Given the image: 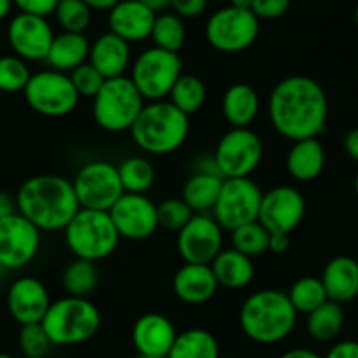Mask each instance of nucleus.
<instances>
[{
	"instance_id": "ea45409f",
	"label": "nucleus",
	"mask_w": 358,
	"mask_h": 358,
	"mask_svg": "<svg viewBox=\"0 0 358 358\" xmlns=\"http://www.w3.org/2000/svg\"><path fill=\"white\" fill-rule=\"evenodd\" d=\"M18 344L25 358H46V355L50 353V348L53 346L41 323L22 325Z\"/></svg>"
},
{
	"instance_id": "cd10ccee",
	"label": "nucleus",
	"mask_w": 358,
	"mask_h": 358,
	"mask_svg": "<svg viewBox=\"0 0 358 358\" xmlns=\"http://www.w3.org/2000/svg\"><path fill=\"white\" fill-rule=\"evenodd\" d=\"M223 116L232 129L250 127L260 109V97L246 83H236L223 95Z\"/></svg>"
},
{
	"instance_id": "aec40b11",
	"label": "nucleus",
	"mask_w": 358,
	"mask_h": 358,
	"mask_svg": "<svg viewBox=\"0 0 358 358\" xmlns=\"http://www.w3.org/2000/svg\"><path fill=\"white\" fill-rule=\"evenodd\" d=\"M157 13L139 0H120L109 9V32L116 34L127 43H141L151 37Z\"/></svg>"
},
{
	"instance_id": "0eeeda50",
	"label": "nucleus",
	"mask_w": 358,
	"mask_h": 358,
	"mask_svg": "<svg viewBox=\"0 0 358 358\" xmlns=\"http://www.w3.org/2000/svg\"><path fill=\"white\" fill-rule=\"evenodd\" d=\"M144 106V97L132 79L127 76L113 78L94 97V120L106 132H130Z\"/></svg>"
},
{
	"instance_id": "20e7f679",
	"label": "nucleus",
	"mask_w": 358,
	"mask_h": 358,
	"mask_svg": "<svg viewBox=\"0 0 358 358\" xmlns=\"http://www.w3.org/2000/svg\"><path fill=\"white\" fill-rule=\"evenodd\" d=\"M190 116L179 111L171 101H155L143 108L130 129L139 150L150 155H171L183 146L190 132Z\"/></svg>"
},
{
	"instance_id": "58836bf2",
	"label": "nucleus",
	"mask_w": 358,
	"mask_h": 358,
	"mask_svg": "<svg viewBox=\"0 0 358 358\" xmlns=\"http://www.w3.org/2000/svg\"><path fill=\"white\" fill-rule=\"evenodd\" d=\"M92 11L85 0H60L55 16L64 32L85 34L92 23Z\"/></svg>"
},
{
	"instance_id": "5fc2aeb1",
	"label": "nucleus",
	"mask_w": 358,
	"mask_h": 358,
	"mask_svg": "<svg viewBox=\"0 0 358 358\" xmlns=\"http://www.w3.org/2000/svg\"><path fill=\"white\" fill-rule=\"evenodd\" d=\"M13 6H15L13 4V0H0V22L4 18H8Z\"/></svg>"
},
{
	"instance_id": "4be33fe9",
	"label": "nucleus",
	"mask_w": 358,
	"mask_h": 358,
	"mask_svg": "<svg viewBox=\"0 0 358 358\" xmlns=\"http://www.w3.org/2000/svg\"><path fill=\"white\" fill-rule=\"evenodd\" d=\"M220 285L216 281L211 265L185 264L178 268L172 280V292L185 304H206L215 297Z\"/></svg>"
},
{
	"instance_id": "bf43d9fd",
	"label": "nucleus",
	"mask_w": 358,
	"mask_h": 358,
	"mask_svg": "<svg viewBox=\"0 0 358 358\" xmlns=\"http://www.w3.org/2000/svg\"><path fill=\"white\" fill-rule=\"evenodd\" d=\"M0 358H15V357H11V355L8 353H0Z\"/></svg>"
},
{
	"instance_id": "864d4df0",
	"label": "nucleus",
	"mask_w": 358,
	"mask_h": 358,
	"mask_svg": "<svg viewBox=\"0 0 358 358\" xmlns=\"http://www.w3.org/2000/svg\"><path fill=\"white\" fill-rule=\"evenodd\" d=\"M144 6L151 9L153 13L160 15V13H165V9L171 8V0H139Z\"/></svg>"
},
{
	"instance_id": "412c9836",
	"label": "nucleus",
	"mask_w": 358,
	"mask_h": 358,
	"mask_svg": "<svg viewBox=\"0 0 358 358\" xmlns=\"http://www.w3.org/2000/svg\"><path fill=\"white\" fill-rule=\"evenodd\" d=\"M176 337L174 323L160 313H146L134 323L132 343L139 355L167 357Z\"/></svg>"
},
{
	"instance_id": "5701e85b",
	"label": "nucleus",
	"mask_w": 358,
	"mask_h": 358,
	"mask_svg": "<svg viewBox=\"0 0 358 358\" xmlns=\"http://www.w3.org/2000/svg\"><path fill=\"white\" fill-rule=\"evenodd\" d=\"M132 53L130 44L113 32H106L90 46L88 62L104 76L106 79L122 78L129 71Z\"/></svg>"
},
{
	"instance_id": "603ef678",
	"label": "nucleus",
	"mask_w": 358,
	"mask_h": 358,
	"mask_svg": "<svg viewBox=\"0 0 358 358\" xmlns=\"http://www.w3.org/2000/svg\"><path fill=\"white\" fill-rule=\"evenodd\" d=\"M85 2L95 11H109L118 4L120 0H85Z\"/></svg>"
},
{
	"instance_id": "473e14b6",
	"label": "nucleus",
	"mask_w": 358,
	"mask_h": 358,
	"mask_svg": "<svg viewBox=\"0 0 358 358\" xmlns=\"http://www.w3.org/2000/svg\"><path fill=\"white\" fill-rule=\"evenodd\" d=\"M208 99V88L206 83L199 76L194 74H181L178 81L172 86L169 101L185 115H195L199 109L204 106Z\"/></svg>"
},
{
	"instance_id": "423d86ee",
	"label": "nucleus",
	"mask_w": 358,
	"mask_h": 358,
	"mask_svg": "<svg viewBox=\"0 0 358 358\" xmlns=\"http://www.w3.org/2000/svg\"><path fill=\"white\" fill-rule=\"evenodd\" d=\"M65 243L76 258L97 264L115 253L120 234L109 211L79 209L78 215L65 227Z\"/></svg>"
},
{
	"instance_id": "8fccbe9b",
	"label": "nucleus",
	"mask_w": 358,
	"mask_h": 358,
	"mask_svg": "<svg viewBox=\"0 0 358 358\" xmlns=\"http://www.w3.org/2000/svg\"><path fill=\"white\" fill-rule=\"evenodd\" d=\"M344 151L348 153V157L358 162V129L350 130L346 134V137H344Z\"/></svg>"
},
{
	"instance_id": "a211bd4d",
	"label": "nucleus",
	"mask_w": 358,
	"mask_h": 358,
	"mask_svg": "<svg viewBox=\"0 0 358 358\" xmlns=\"http://www.w3.org/2000/svg\"><path fill=\"white\" fill-rule=\"evenodd\" d=\"M55 39L53 29L46 18L20 13L8 27V41L16 57L25 62L46 60L51 43Z\"/></svg>"
},
{
	"instance_id": "79ce46f5",
	"label": "nucleus",
	"mask_w": 358,
	"mask_h": 358,
	"mask_svg": "<svg viewBox=\"0 0 358 358\" xmlns=\"http://www.w3.org/2000/svg\"><path fill=\"white\" fill-rule=\"evenodd\" d=\"M69 76H71L72 85H74L79 97H85V99H94L95 95L101 92L104 83L108 81V79H106L104 76L94 67V65L90 64V62L76 67Z\"/></svg>"
},
{
	"instance_id": "9b49d317",
	"label": "nucleus",
	"mask_w": 358,
	"mask_h": 358,
	"mask_svg": "<svg viewBox=\"0 0 358 358\" xmlns=\"http://www.w3.org/2000/svg\"><path fill=\"white\" fill-rule=\"evenodd\" d=\"M72 187L79 206L94 211H109L125 194L118 167L106 160H94L83 165L72 181Z\"/></svg>"
},
{
	"instance_id": "37998d69",
	"label": "nucleus",
	"mask_w": 358,
	"mask_h": 358,
	"mask_svg": "<svg viewBox=\"0 0 358 358\" xmlns=\"http://www.w3.org/2000/svg\"><path fill=\"white\" fill-rule=\"evenodd\" d=\"M292 0H253L251 11L258 20H278L290 9Z\"/></svg>"
},
{
	"instance_id": "de8ad7c7",
	"label": "nucleus",
	"mask_w": 358,
	"mask_h": 358,
	"mask_svg": "<svg viewBox=\"0 0 358 358\" xmlns=\"http://www.w3.org/2000/svg\"><path fill=\"white\" fill-rule=\"evenodd\" d=\"M18 213V204H16V197H13L9 192L0 190V220L8 218V216Z\"/></svg>"
},
{
	"instance_id": "f257e3e1",
	"label": "nucleus",
	"mask_w": 358,
	"mask_h": 358,
	"mask_svg": "<svg viewBox=\"0 0 358 358\" xmlns=\"http://www.w3.org/2000/svg\"><path fill=\"white\" fill-rule=\"evenodd\" d=\"M268 120L288 141L318 137L327 127L329 101L318 81L308 76H290L268 95Z\"/></svg>"
},
{
	"instance_id": "7ed1b4c3",
	"label": "nucleus",
	"mask_w": 358,
	"mask_h": 358,
	"mask_svg": "<svg viewBox=\"0 0 358 358\" xmlns=\"http://www.w3.org/2000/svg\"><path fill=\"white\" fill-rule=\"evenodd\" d=\"M297 315L287 292L258 290L244 301L239 323L244 336L258 344H278L297 325Z\"/></svg>"
},
{
	"instance_id": "72a5a7b5",
	"label": "nucleus",
	"mask_w": 358,
	"mask_h": 358,
	"mask_svg": "<svg viewBox=\"0 0 358 358\" xmlns=\"http://www.w3.org/2000/svg\"><path fill=\"white\" fill-rule=\"evenodd\" d=\"M151 39L157 48L179 53L183 50L185 41H187V27H185L183 18L176 13L157 15L153 30H151Z\"/></svg>"
},
{
	"instance_id": "a18cd8bd",
	"label": "nucleus",
	"mask_w": 358,
	"mask_h": 358,
	"mask_svg": "<svg viewBox=\"0 0 358 358\" xmlns=\"http://www.w3.org/2000/svg\"><path fill=\"white\" fill-rule=\"evenodd\" d=\"M209 0H171V8L181 18H199L208 9Z\"/></svg>"
},
{
	"instance_id": "dca6fc26",
	"label": "nucleus",
	"mask_w": 358,
	"mask_h": 358,
	"mask_svg": "<svg viewBox=\"0 0 358 358\" xmlns=\"http://www.w3.org/2000/svg\"><path fill=\"white\" fill-rule=\"evenodd\" d=\"M306 215V199L297 188L281 185L262 197L258 222L271 234H292Z\"/></svg>"
},
{
	"instance_id": "6e6552de",
	"label": "nucleus",
	"mask_w": 358,
	"mask_h": 358,
	"mask_svg": "<svg viewBox=\"0 0 358 358\" xmlns=\"http://www.w3.org/2000/svg\"><path fill=\"white\" fill-rule=\"evenodd\" d=\"M181 74L183 60L179 58V53L157 46L144 50L130 69V79L144 101L150 102L165 101Z\"/></svg>"
},
{
	"instance_id": "09e8293b",
	"label": "nucleus",
	"mask_w": 358,
	"mask_h": 358,
	"mask_svg": "<svg viewBox=\"0 0 358 358\" xmlns=\"http://www.w3.org/2000/svg\"><path fill=\"white\" fill-rule=\"evenodd\" d=\"M290 234H271L268 237V251L271 253H285L290 248Z\"/></svg>"
},
{
	"instance_id": "f704fd0d",
	"label": "nucleus",
	"mask_w": 358,
	"mask_h": 358,
	"mask_svg": "<svg viewBox=\"0 0 358 358\" xmlns=\"http://www.w3.org/2000/svg\"><path fill=\"white\" fill-rule=\"evenodd\" d=\"M116 167L125 194H146L153 187L155 169L146 158L130 157Z\"/></svg>"
},
{
	"instance_id": "2eb2a0df",
	"label": "nucleus",
	"mask_w": 358,
	"mask_h": 358,
	"mask_svg": "<svg viewBox=\"0 0 358 358\" xmlns=\"http://www.w3.org/2000/svg\"><path fill=\"white\" fill-rule=\"evenodd\" d=\"M223 250V229L215 216L195 213L190 222L179 230L178 251L185 264L211 265Z\"/></svg>"
},
{
	"instance_id": "13d9d810",
	"label": "nucleus",
	"mask_w": 358,
	"mask_h": 358,
	"mask_svg": "<svg viewBox=\"0 0 358 358\" xmlns=\"http://www.w3.org/2000/svg\"><path fill=\"white\" fill-rule=\"evenodd\" d=\"M355 192H357L358 195V174H357V179H355Z\"/></svg>"
},
{
	"instance_id": "c9c22d12",
	"label": "nucleus",
	"mask_w": 358,
	"mask_h": 358,
	"mask_svg": "<svg viewBox=\"0 0 358 358\" xmlns=\"http://www.w3.org/2000/svg\"><path fill=\"white\" fill-rule=\"evenodd\" d=\"M288 299H290L295 311L304 313V315H309L329 301L322 278L315 276H304L295 281L288 292Z\"/></svg>"
},
{
	"instance_id": "f3484780",
	"label": "nucleus",
	"mask_w": 358,
	"mask_h": 358,
	"mask_svg": "<svg viewBox=\"0 0 358 358\" xmlns=\"http://www.w3.org/2000/svg\"><path fill=\"white\" fill-rule=\"evenodd\" d=\"M109 215L123 239H150L158 229L157 204L144 194H123Z\"/></svg>"
},
{
	"instance_id": "393cba45",
	"label": "nucleus",
	"mask_w": 358,
	"mask_h": 358,
	"mask_svg": "<svg viewBox=\"0 0 358 358\" xmlns=\"http://www.w3.org/2000/svg\"><path fill=\"white\" fill-rule=\"evenodd\" d=\"M90 41L85 34L62 32L55 36L46 60L50 69L71 74L76 67L86 64L90 57Z\"/></svg>"
},
{
	"instance_id": "2f4dec72",
	"label": "nucleus",
	"mask_w": 358,
	"mask_h": 358,
	"mask_svg": "<svg viewBox=\"0 0 358 358\" xmlns=\"http://www.w3.org/2000/svg\"><path fill=\"white\" fill-rule=\"evenodd\" d=\"M62 285L67 295L88 299V295L94 294L99 285L97 264L83 260V258H74L62 274Z\"/></svg>"
},
{
	"instance_id": "a878e982",
	"label": "nucleus",
	"mask_w": 358,
	"mask_h": 358,
	"mask_svg": "<svg viewBox=\"0 0 358 358\" xmlns=\"http://www.w3.org/2000/svg\"><path fill=\"white\" fill-rule=\"evenodd\" d=\"M325 167V150L318 137L294 141L287 155L288 174L297 181H313Z\"/></svg>"
},
{
	"instance_id": "49530a36",
	"label": "nucleus",
	"mask_w": 358,
	"mask_h": 358,
	"mask_svg": "<svg viewBox=\"0 0 358 358\" xmlns=\"http://www.w3.org/2000/svg\"><path fill=\"white\" fill-rule=\"evenodd\" d=\"M323 358H358V343L357 341H341V343L334 344L327 357Z\"/></svg>"
},
{
	"instance_id": "3c124183",
	"label": "nucleus",
	"mask_w": 358,
	"mask_h": 358,
	"mask_svg": "<svg viewBox=\"0 0 358 358\" xmlns=\"http://www.w3.org/2000/svg\"><path fill=\"white\" fill-rule=\"evenodd\" d=\"M280 358H323V357H320L316 351L308 350V348H294V350L285 351Z\"/></svg>"
},
{
	"instance_id": "680f3d73",
	"label": "nucleus",
	"mask_w": 358,
	"mask_h": 358,
	"mask_svg": "<svg viewBox=\"0 0 358 358\" xmlns=\"http://www.w3.org/2000/svg\"><path fill=\"white\" fill-rule=\"evenodd\" d=\"M0 94H2V92H0Z\"/></svg>"
},
{
	"instance_id": "4c0bfd02",
	"label": "nucleus",
	"mask_w": 358,
	"mask_h": 358,
	"mask_svg": "<svg viewBox=\"0 0 358 358\" xmlns=\"http://www.w3.org/2000/svg\"><path fill=\"white\" fill-rule=\"evenodd\" d=\"M32 72L23 58L16 55L0 57V92L2 94H18L29 85Z\"/></svg>"
},
{
	"instance_id": "b1692460",
	"label": "nucleus",
	"mask_w": 358,
	"mask_h": 358,
	"mask_svg": "<svg viewBox=\"0 0 358 358\" xmlns=\"http://www.w3.org/2000/svg\"><path fill=\"white\" fill-rule=\"evenodd\" d=\"M329 301L346 304L358 295V262L351 257H336L325 265L322 274Z\"/></svg>"
},
{
	"instance_id": "c03bdc74",
	"label": "nucleus",
	"mask_w": 358,
	"mask_h": 358,
	"mask_svg": "<svg viewBox=\"0 0 358 358\" xmlns=\"http://www.w3.org/2000/svg\"><path fill=\"white\" fill-rule=\"evenodd\" d=\"M58 2L60 0H13V4L20 9V13L41 16V18L55 15Z\"/></svg>"
},
{
	"instance_id": "e433bc0d",
	"label": "nucleus",
	"mask_w": 358,
	"mask_h": 358,
	"mask_svg": "<svg viewBox=\"0 0 358 358\" xmlns=\"http://www.w3.org/2000/svg\"><path fill=\"white\" fill-rule=\"evenodd\" d=\"M268 237L271 232L260 222L246 223L232 230V248L251 258L258 257L268 251Z\"/></svg>"
},
{
	"instance_id": "c85d7f7f",
	"label": "nucleus",
	"mask_w": 358,
	"mask_h": 358,
	"mask_svg": "<svg viewBox=\"0 0 358 358\" xmlns=\"http://www.w3.org/2000/svg\"><path fill=\"white\" fill-rule=\"evenodd\" d=\"M222 174H209V172H194L183 187V201L192 208V211L209 213L215 208L223 187Z\"/></svg>"
},
{
	"instance_id": "9d476101",
	"label": "nucleus",
	"mask_w": 358,
	"mask_h": 358,
	"mask_svg": "<svg viewBox=\"0 0 358 358\" xmlns=\"http://www.w3.org/2000/svg\"><path fill=\"white\" fill-rule=\"evenodd\" d=\"M260 34V20L250 9L232 6L218 9L206 23V39L222 53H241L253 46Z\"/></svg>"
},
{
	"instance_id": "7c9ffc66",
	"label": "nucleus",
	"mask_w": 358,
	"mask_h": 358,
	"mask_svg": "<svg viewBox=\"0 0 358 358\" xmlns=\"http://www.w3.org/2000/svg\"><path fill=\"white\" fill-rule=\"evenodd\" d=\"M344 325L343 304L334 301H327L315 311L308 315V332L309 336L320 343H329L336 339Z\"/></svg>"
},
{
	"instance_id": "f8f14e48",
	"label": "nucleus",
	"mask_w": 358,
	"mask_h": 358,
	"mask_svg": "<svg viewBox=\"0 0 358 358\" xmlns=\"http://www.w3.org/2000/svg\"><path fill=\"white\" fill-rule=\"evenodd\" d=\"M262 197H264V192L253 179H225L218 201L213 208V216L223 230L232 232L237 227L258 222Z\"/></svg>"
},
{
	"instance_id": "a19ab883",
	"label": "nucleus",
	"mask_w": 358,
	"mask_h": 358,
	"mask_svg": "<svg viewBox=\"0 0 358 358\" xmlns=\"http://www.w3.org/2000/svg\"><path fill=\"white\" fill-rule=\"evenodd\" d=\"M157 215L158 227L179 232L190 222L195 213L192 211V208L183 199H167L157 206Z\"/></svg>"
},
{
	"instance_id": "ddd939ff",
	"label": "nucleus",
	"mask_w": 358,
	"mask_h": 358,
	"mask_svg": "<svg viewBox=\"0 0 358 358\" xmlns=\"http://www.w3.org/2000/svg\"><path fill=\"white\" fill-rule=\"evenodd\" d=\"M213 157L225 179L250 178L264 158V143L250 127L230 129L220 139Z\"/></svg>"
},
{
	"instance_id": "6ab92c4d",
	"label": "nucleus",
	"mask_w": 358,
	"mask_h": 358,
	"mask_svg": "<svg viewBox=\"0 0 358 358\" xmlns=\"http://www.w3.org/2000/svg\"><path fill=\"white\" fill-rule=\"evenodd\" d=\"M51 306L48 288L37 278H18L8 290V309L20 325L41 323Z\"/></svg>"
},
{
	"instance_id": "bb28decb",
	"label": "nucleus",
	"mask_w": 358,
	"mask_h": 358,
	"mask_svg": "<svg viewBox=\"0 0 358 358\" xmlns=\"http://www.w3.org/2000/svg\"><path fill=\"white\" fill-rule=\"evenodd\" d=\"M211 268L215 273L220 287L229 290H239L248 287L253 281L255 265L251 257L234 250H222L211 262Z\"/></svg>"
},
{
	"instance_id": "1a4fd4ad",
	"label": "nucleus",
	"mask_w": 358,
	"mask_h": 358,
	"mask_svg": "<svg viewBox=\"0 0 358 358\" xmlns=\"http://www.w3.org/2000/svg\"><path fill=\"white\" fill-rule=\"evenodd\" d=\"M25 101L34 113L46 118H64L79 104V94L65 72L46 69L32 74L23 90Z\"/></svg>"
},
{
	"instance_id": "4468645a",
	"label": "nucleus",
	"mask_w": 358,
	"mask_h": 358,
	"mask_svg": "<svg viewBox=\"0 0 358 358\" xmlns=\"http://www.w3.org/2000/svg\"><path fill=\"white\" fill-rule=\"evenodd\" d=\"M41 230L20 213L0 220V267L18 271L37 257Z\"/></svg>"
},
{
	"instance_id": "4d7b16f0",
	"label": "nucleus",
	"mask_w": 358,
	"mask_h": 358,
	"mask_svg": "<svg viewBox=\"0 0 358 358\" xmlns=\"http://www.w3.org/2000/svg\"><path fill=\"white\" fill-rule=\"evenodd\" d=\"M136 358H167V357H151V355H139Z\"/></svg>"
},
{
	"instance_id": "c756f323",
	"label": "nucleus",
	"mask_w": 358,
	"mask_h": 358,
	"mask_svg": "<svg viewBox=\"0 0 358 358\" xmlns=\"http://www.w3.org/2000/svg\"><path fill=\"white\" fill-rule=\"evenodd\" d=\"M167 358H220V344L206 329H188L178 334Z\"/></svg>"
},
{
	"instance_id": "39448f33",
	"label": "nucleus",
	"mask_w": 358,
	"mask_h": 358,
	"mask_svg": "<svg viewBox=\"0 0 358 358\" xmlns=\"http://www.w3.org/2000/svg\"><path fill=\"white\" fill-rule=\"evenodd\" d=\"M101 323V311L94 302L67 295L51 302L41 325L53 346H76L97 336Z\"/></svg>"
},
{
	"instance_id": "f03ea898",
	"label": "nucleus",
	"mask_w": 358,
	"mask_h": 358,
	"mask_svg": "<svg viewBox=\"0 0 358 358\" xmlns=\"http://www.w3.org/2000/svg\"><path fill=\"white\" fill-rule=\"evenodd\" d=\"M18 213L43 232L65 230L81 209L71 181L57 174L27 179L16 194Z\"/></svg>"
},
{
	"instance_id": "052dcab7",
	"label": "nucleus",
	"mask_w": 358,
	"mask_h": 358,
	"mask_svg": "<svg viewBox=\"0 0 358 358\" xmlns=\"http://www.w3.org/2000/svg\"><path fill=\"white\" fill-rule=\"evenodd\" d=\"M355 22H357V27H358V6H357V11H355Z\"/></svg>"
},
{
	"instance_id": "6e6d98bb",
	"label": "nucleus",
	"mask_w": 358,
	"mask_h": 358,
	"mask_svg": "<svg viewBox=\"0 0 358 358\" xmlns=\"http://www.w3.org/2000/svg\"><path fill=\"white\" fill-rule=\"evenodd\" d=\"M251 4H253V0H230V6L237 9H250L251 11Z\"/></svg>"
}]
</instances>
